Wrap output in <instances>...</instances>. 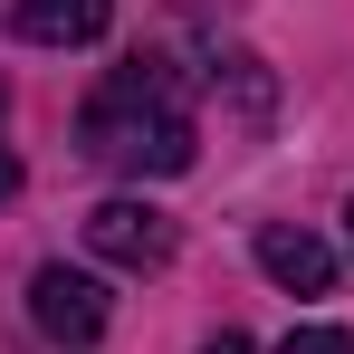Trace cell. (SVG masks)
<instances>
[{
  "label": "cell",
  "mask_w": 354,
  "mask_h": 354,
  "mask_svg": "<svg viewBox=\"0 0 354 354\" xmlns=\"http://www.w3.org/2000/svg\"><path fill=\"white\" fill-rule=\"evenodd\" d=\"M10 192H19V153H0V201H10Z\"/></svg>",
  "instance_id": "cell-9"
},
{
  "label": "cell",
  "mask_w": 354,
  "mask_h": 354,
  "mask_svg": "<svg viewBox=\"0 0 354 354\" xmlns=\"http://www.w3.org/2000/svg\"><path fill=\"white\" fill-rule=\"evenodd\" d=\"M77 144H86L96 163H115V173H192V153H201L192 106H182V86H173L163 58H124L115 77L86 96Z\"/></svg>",
  "instance_id": "cell-1"
},
{
  "label": "cell",
  "mask_w": 354,
  "mask_h": 354,
  "mask_svg": "<svg viewBox=\"0 0 354 354\" xmlns=\"http://www.w3.org/2000/svg\"><path fill=\"white\" fill-rule=\"evenodd\" d=\"M259 268H268L288 297H326L335 288V249L316 230H297V221H268V230H259Z\"/></svg>",
  "instance_id": "cell-4"
},
{
  "label": "cell",
  "mask_w": 354,
  "mask_h": 354,
  "mask_svg": "<svg viewBox=\"0 0 354 354\" xmlns=\"http://www.w3.org/2000/svg\"><path fill=\"white\" fill-rule=\"evenodd\" d=\"M201 354H249V335H230V326H221V335H211Z\"/></svg>",
  "instance_id": "cell-8"
},
{
  "label": "cell",
  "mask_w": 354,
  "mask_h": 354,
  "mask_svg": "<svg viewBox=\"0 0 354 354\" xmlns=\"http://www.w3.org/2000/svg\"><path fill=\"white\" fill-rule=\"evenodd\" d=\"M211 77H221V86L239 96V134H268V106H278V86H268V67H259V58H221Z\"/></svg>",
  "instance_id": "cell-6"
},
{
  "label": "cell",
  "mask_w": 354,
  "mask_h": 354,
  "mask_svg": "<svg viewBox=\"0 0 354 354\" xmlns=\"http://www.w3.org/2000/svg\"><path fill=\"white\" fill-rule=\"evenodd\" d=\"M86 249H96L106 268H134V278H144V268L173 259V221H163L153 201H96V211H86Z\"/></svg>",
  "instance_id": "cell-3"
},
{
  "label": "cell",
  "mask_w": 354,
  "mask_h": 354,
  "mask_svg": "<svg viewBox=\"0 0 354 354\" xmlns=\"http://www.w3.org/2000/svg\"><path fill=\"white\" fill-rule=\"evenodd\" d=\"M106 316H115L106 278H86V268H67V259H48V268L29 278V326H39L48 345H67V354L106 345Z\"/></svg>",
  "instance_id": "cell-2"
},
{
  "label": "cell",
  "mask_w": 354,
  "mask_h": 354,
  "mask_svg": "<svg viewBox=\"0 0 354 354\" xmlns=\"http://www.w3.org/2000/svg\"><path fill=\"white\" fill-rule=\"evenodd\" d=\"M278 354H354V335H345V326H297Z\"/></svg>",
  "instance_id": "cell-7"
},
{
  "label": "cell",
  "mask_w": 354,
  "mask_h": 354,
  "mask_svg": "<svg viewBox=\"0 0 354 354\" xmlns=\"http://www.w3.org/2000/svg\"><path fill=\"white\" fill-rule=\"evenodd\" d=\"M115 19V0H10V29L29 48H96Z\"/></svg>",
  "instance_id": "cell-5"
},
{
  "label": "cell",
  "mask_w": 354,
  "mask_h": 354,
  "mask_svg": "<svg viewBox=\"0 0 354 354\" xmlns=\"http://www.w3.org/2000/svg\"><path fill=\"white\" fill-rule=\"evenodd\" d=\"M345 239H354V201H345Z\"/></svg>",
  "instance_id": "cell-10"
}]
</instances>
